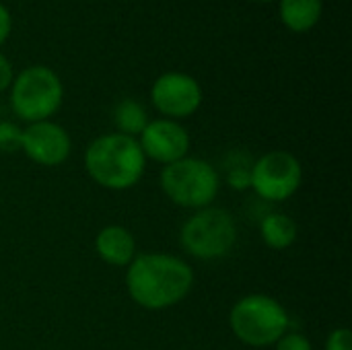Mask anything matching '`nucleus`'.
Segmentation results:
<instances>
[{"mask_svg": "<svg viewBox=\"0 0 352 350\" xmlns=\"http://www.w3.org/2000/svg\"><path fill=\"white\" fill-rule=\"evenodd\" d=\"M194 287L192 268L171 254H138L126 272L130 299L142 309L161 311L182 303Z\"/></svg>", "mask_w": 352, "mask_h": 350, "instance_id": "nucleus-1", "label": "nucleus"}, {"mask_svg": "<svg viewBox=\"0 0 352 350\" xmlns=\"http://www.w3.org/2000/svg\"><path fill=\"white\" fill-rule=\"evenodd\" d=\"M85 169L97 186L122 192L134 188L142 179L146 157L138 144V138L113 132L95 138L87 146Z\"/></svg>", "mask_w": 352, "mask_h": 350, "instance_id": "nucleus-2", "label": "nucleus"}, {"mask_svg": "<svg viewBox=\"0 0 352 350\" xmlns=\"http://www.w3.org/2000/svg\"><path fill=\"white\" fill-rule=\"evenodd\" d=\"M287 309L270 295L254 293L241 297L229 314V326L235 338L254 349L276 344L289 332Z\"/></svg>", "mask_w": 352, "mask_h": 350, "instance_id": "nucleus-3", "label": "nucleus"}, {"mask_svg": "<svg viewBox=\"0 0 352 350\" xmlns=\"http://www.w3.org/2000/svg\"><path fill=\"white\" fill-rule=\"evenodd\" d=\"M161 188L173 204L200 210L217 200L221 190V173L204 159L184 157L163 167Z\"/></svg>", "mask_w": 352, "mask_h": 350, "instance_id": "nucleus-4", "label": "nucleus"}, {"mask_svg": "<svg viewBox=\"0 0 352 350\" xmlns=\"http://www.w3.org/2000/svg\"><path fill=\"white\" fill-rule=\"evenodd\" d=\"M64 87L47 66H27L14 74L10 85V107L27 124L50 120L62 105Z\"/></svg>", "mask_w": 352, "mask_h": 350, "instance_id": "nucleus-5", "label": "nucleus"}, {"mask_svg": "<svg viewBox=\"0 0 352 350\" xmlns=\"http://www.w3.org/2000/svg\"><path fill=\"white\" fill-rule=\"evenodd\" d=\"M179 241L182 248L198 260H219L235 248L237 223L229 210L206 206L184 223Z\"/></svg>", "mask_w": 352, "mask_h": 350, "instance_id": "nucleus-6", "label": "nucleus"}, {"mask_svg": "<svg viewBox=\"0 0 352 350\" xmlns=\"http://www.w3.org/2000/svg\"><path fill=\"white\" fill-rule=\"evenodd\" d=\"M303 182V167L293 153L270 151L254 161L250 188L268 202H285L297 194Z\"/></svg>", "mask_w": 352, "mask_h": 350, "instance_id": "nucleus-7", "label": "nucleus"}, {"mask_svg": "<svg viewBox=\"0 0 352 350\" xmlns=\"http://www.w3.org/2000/svg\"><path fill=\"white\" fill-rule=\"evenodd\" d=\"M204 93L200 83L186 72H165L151 87L155 109L167 120H184L194 116L202 105Z\"/></svg>", "mask_w": 352, "mask_h": 350, "instance_id": "nucleus-8", "label": "nucleus"}, {"mask_svg": "<svg viewBox=\"0 0 352 350\" xmlns=\"http://www.w3.org/2000/svg\"><path fill=\"white\" fill-rule=\"evenodd\" d=\"M21 149L39 167H58L70 157L72 140L60 124L43 120L23 130Z\"/></svg>", "mask_w": 352, "mask_h": 350, "instance_id": "nucleus-9", "label": "nucleus"}, {"mask_svg": "<svg viewBox=\"0 0 352 350\" xmlns=\"http://www.w3.org/2000/svg\"><path fill=\"white\" fill-rule=\"evenodd\" d=\"M138 144L146 159H153L161 165H169L188 157L190 134L179 122L159 118L146 124V128L138 136Z\"/></svg>", "mask_w": 352, "mask_h": 350, "instance_id": "nucleus-10", "label": "nucleus"}, {"mask_svg": "<svg viewBox=\"0 0 352 350\" xmlns=\"http://www.w3.org/2000/svg\"><path fill=\"white\" fill-rule=\"evenodd\" d=\"M95 252L105 264L116 268H128V264L138 256L134 235L122 225L103 227L95 237Z\"/></svg>", "mask_w": 352, "mask_h": 350, "instance_id": "nucleus-11", "label": "nucleus"}, {"mask_svg": "<svg viewBox=\"0 0 352 350\" xmlns=\"http://www.w3.org/2000/svg\"><path fill=\"white\" fill-rule=\"evenodd\" d=\"M280 23L293 33L311 31L324 12V0H276Z\"/></svg>", "mask_w": 352, "mask_h": 350, "instance_id": "nucleus-12", "label": "nucleus"}, {"mask_svg": "<svg viewBox=\"0 0 352 350\" xmlns=\"http://www.w3.org/2000/svg\"><path fill=\"white\" fill-rule=\"evenodd\" d=\"M297 223L283 212H270L260 223V235L270 250L291 248L297 241Z\"/></svg>", "mask_w": 352, "mask_h": 350, "instance_id": "nucleus-13", "label": "nucleus"}, {"mask_svg": "<svg viewBox=\"0 0 352 350\" xmlns=\"http://www.w3.org/2000/svg\"><path fill=\"white\" fill-rule=\"evenodd\" d=\"M148 122L151 120H148L144 105L136 99H124L113 109V124H116L118 132L124 136L138 138Z\"/></svg>", "mask_w": 352, "mask_h": 350, "instance_id": "nucleus-14", "label": "nucleus"}, {"mask_svg": "<svg viewBox=\"0 0 352 350\" xmlns=\"http://www.w3.org/2000/svg\"><path fill=\"white\" fill-rule=\"evenodd\" d=\"M252 167H254V159L243 153V151H231L225 161H223V171H225V179L227 184L237 190H250V182H252Z\"/></svg>", "mask_w": 352, "mask_h": 350, "instance_id": "nucleus-15", "label": "nucleus"}, {"mask_svg": "<svg viewBox=\"0 0 352 350\" xmlns=\"http://www.w3.org/2000/svg\"><path fill=\"white\" fill-rule=\"evenodd\" d=\"M23 128H19L14 122H0V151L2 153H14L21 149Z\"/></svg>", "mask_w": 352, "mask_h": 350, "instance_id": "nucleus-16", "label": "nucleus"}, {"mask_svg": "<svg viewBox=\"0 0 352 350\" xmlns=\"http://www.w3.org/2000/svg\"><path fill=\"white\" fill-rule=\"evenodd\" d=\"M274 350H314L311 342L307 336L299 334V332H287L276 344Z\"/></svg>", "mask_w": 352, "mask_h": 350, "instance_id": "nucleus-17", "label": "nucleus"}, {"mask_svg": "<svg viewBox=\"0 0 352 350\" xmlns=\"http://www.w3.org/2000/svg\"><path fill=\"white\" fill-rule=\"evenodd\" d=\"M326 350H352V334L349 328H336L326 340Z\"/></svg>", "mask_w": 352, "mask_h": 350, "instance_id": "nucleus-18", "label": "nucleus"}, {"mask_svg": "<svg viewBox=\"0 0 352 350\" xmlns=\"http://www.w3.org/2000/svg\"><path fill=\"white\" fill-rule=\"evenodd\" d=\"M12 78H14L12 64H10V60L0 52V93H4V91H8V89H10Z\"/></svg>", "mask_w": 352, "mask_h": 350, "instance_id": "nucleus-19", "label": "nucleus"}, {"mask_svg": "<svg viewBox=\"0 0 352 350\" xmlns=\"http://www.w3.org/2000/svg\"><path fill=\"white\" fill-rule=\"evenodd\" d=\"M10 31H12V17H10V10L0 2V45L6 43Z\"/></svg>", "mask_w": 352, "mask_h": 350, "instance_id": "nucleus-20", "label": "nucleus"}, {"mask_svg": "<svg viewBox=\"0 0 352 350\" xmlns=\"http://www.w3.org/2000/svg\"><path fill=\"white\" fill-rule=\"evenodd\" d=\"M252 2H260V4H266V2H274V0H252Z\"/></svg>", "mask_w": 352, "mask_h": 350, "instance_id": "nucleus-21", "label": "nucleus"}]
</instances>
